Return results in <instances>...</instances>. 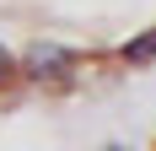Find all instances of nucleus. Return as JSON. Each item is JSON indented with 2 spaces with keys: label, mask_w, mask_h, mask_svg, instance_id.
<instances>
[{
  "label": "nucleus",
  "mask_w": 156,
  "mask_h": 151,
  "mask_svg": "<svg viewBox=\"0 0 156 151\" xmlns=\"http://www.w3.org/2000/svg\"><path fill=\"white\" fill-rule=\"evenodd\" d=\"M156 60V0H0V92H70L102 65Z\"/></svg>",
  "instance_id": "nucleus-1"
}]
</instances>
